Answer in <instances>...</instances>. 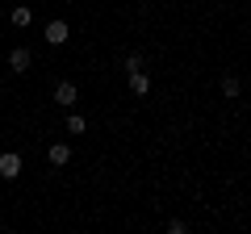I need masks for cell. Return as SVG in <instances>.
Instances as JSON below:
<instances>
[{"mask_svg":"<svg viewBox=\"0 0 251 234\" xmlns=\"http://www.w3.org/2000/svg\"><path fill=\"white\" fill-rule=\"evenodd\" d=\"M0 176H4V180H17V176H21V155L17 151L0 155Z\"/></svg>","mask_w":251,"mask_h":234,"instance_id":"cell-1","label":"cell"},{"mask_svg":"<svg viewBox=\"0 0 251 234\" xmlns=\"http://www.w3.org/2000/svg\"><path fill=\"white\" fill-rule=\"evenodd\" d=\"M67 38H72V29H67V21H50V25H46V42H50V46H63Z\"/></svg>","mask_w":251,"mask_h":234,"instance_id":"cell-2","label":"cell"},{"mask_svg":"<svg viewBox=\"0 0 251 234\" xmlns=\"http://www.w3.org/2000/svg\"><path fill=\"white\" fill-rule=\"evenodd\" d=\"M130 92H134V96H147V92H151V75H147L143 67L130 71Z\"/></svg>","mask_w":251,"mask_h":234,"instance_id":"cell-3","label":"cell"},{"mask_svg":"<svg viewBox=\"0 0 251 234\" xmlns=\"http://www.w3.org/2000/svg\"><path fill=\"white\" fill-rule=\"evenodd\" d=\"M75 96H80V92H75V84H72V80L54 84V100H59V105H75Z\"/></svg>","mask_w":251,"mask_h":234,"instance_id":"cell-4","label":"cell"},{"mask_svg":"<svg viewBox=\"0 0 251 234\" xmlns=\"http://www.w3.org/2000/svg\"><path fill=\"white\" fill-rule=\"evenodd\" d=\"M29 59H34V54H29L25 46H17V50H9V67H13V71H29Z\"/></svg>","mask_w":251,"mask_h":234,"instance_id":"cell-5","label":"cell"},{"mask_svg":"<svg viewBox=\"0 0 251 234\" xmlns=\"http://www.w3.org/2000/svg\"><path fill=\"white\" fill-rule=\"evenodd\" d=\"M46 159H50V163H54V167H63V163L72 159V146H67V142H54V146H50V151H46Z\"/></svg>","mask_w":251,"mask_h":234,"instance_id":"cell-6","label":"cell"},{"mask_svg":"<svg viewBox=\"0 0 251 234\" xmlns=\"http://www.w3.org/2000/svg\"><path fill=\"white\" fill-rule=\"evenodd\" d=\"M9 21H13V25H17V29H25V25H29V21H34V13H29V9H25V4H17V9H13V13H9Z\"/></svg>","mask_w":251,"mask_h":234,"instance_id":"cell-7","label":"cell"},{"mask_svg":"<svg viewBox=\"0 0 251 234\" xmlns=\"http://www.w3.org/2000/svg\"><path fill=\"white\" fill-rule=\"evenodd\" d=\"M239 92H243V84H239V75H222V96H239Z\"/></svg>","mask_w":251,"mask_h":234,"instance_id":"cell-8","label":"cell"},{"mask_svg":"<svg viewBox=\"0 0 251 234\" xmlns=\"http://www.w3.org/2000/svg\"><path fill=\"white\" fill-rule=\"evenodd\" d=\"M67 130H72V134H75V138H80V134H84V130H88V121H84V117H80V113H67Z\"/></svg>","mask_w":251,"mask_h":234,"instance_id":"cell-9","label":"cell"},{"mask_svg":"<svg viewBox=\"0 0 251 234\" xmlns=\"http://www.w3.org/2000/svg\"><path fill=\"white\" fill-rule=\"evenodd\" d=\"M143 67V54H126V71H138Z\"/></svg>","mask_w":251,"mask_h":234,"instance_id":"cell-10","label":"cell"}]
</instances>
